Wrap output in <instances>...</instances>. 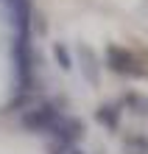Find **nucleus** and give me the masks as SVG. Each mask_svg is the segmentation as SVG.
<instances>
[{
  "label": "nucleus",
  "mask_w": 148,
  "mask_h": 154,
  "mask_svg": "<svg viewBox=\"0 0 148 154\" xmlns=\"http://www.w3.org/2000/svg\"><path fill=\"white\" fill-rule=\"evenodd\" d=\"M126 154H148V137H140V134H128L123 140Z\"/></svg>",
  "instance_id": "obj_6"
},
{
  "label": "nucleus",
  "mask_w": 148,
  "mask_h": 154,
  "mask_svg": "<svg viewBox=\"0 0 148 154\" xmlns=\"http://www.w3.org/2000/svg\"><path fill=\"white\" fill-rule=\"evenodd\" d=\"M95 121L104 123L106 129H117V123H120V106H112V104L101 106V109L95 112Z\"/></svg>",
  "instance_id": "obj_5"
},
{
  "label": "nucleus",
  "mask_w": 148,
  "mask_h": 154,
  "mask_svg": "<svg viewBox=\"0 0 148 154\" xmlns=\"http://www.w3.org/2000/svg\"><path fill=\"white\" fill-rule=\"evenodd\" d=\"M59 154H81L78 149H59Z\"/></svg>",
  "instance_id": "obj_8"
},
{
  "label": "nucleus",
  "mask_w": 148,
  "mask_h": 154,
  "mask_svg": "<svg viewBox=\"0 0 148 154\" xmlns=\"http://www.w3.org/2000/svg\"><path fill=\"white\" fill-rule=\"evenodd\" d=\"M53 56H56V62L62 65V70H70L73 67V59H70V53H67V48H64L62 42L53 45Z\"/></svg>",
  "instance_id": "obj_7"
},
{
  "label": "nucleus",
  "mask_w": 148,
  "mask_h": 154,
  "mask_svg": "<svg viewBox=\"0 0 148 154\" xmlns=\"http://www.w3.org/2000/svg\"><path fill=\"white\" fill-rule=\"evenodd\" d=\"M50 137H56L62 149H76V143L84 137V123H81L78 118H64L62 115L59 123L53 126Z\"/></svg>",
  "instance_id": "obj_3"
},
{
  "label": "nucleus",
  "mask_w": 148,
  "mask_h": 154,
  "mask_svg": "<svg viewBox=\"0 0 148 154\" xmlns=\"http://www.w3.org/2000/svg\"><path fill=\"white\" fill-rule=\"evenodd\" d=\"M106 65H109V70H115L120 76H143L140 59H137L131 51L117 48V45H109L106 48Z\"/></svg>",
  "instance_id": "obj_2"
},
{
  "label": "nucleus",
  "mask_w": 148,
  "mask_h": 154,
  "mask_svg": "<svg viewBox=\"0 0 148 154\" xmlns=\"http://www.w3.org/2000/svg\"><path fill=\"white\" fill-rule=\"evenodd\" d=\"M59 118H62V112H59L53 104H42V106H36V109H28V112L20 118V123H23L28 132L50 134V132H53V126L59 123Z\"/></svg>",
  "instance_id": "obj_1"
},
{
  "label": "nucleus",
  "mask_w": 148,
  "mask_h": 154,
  "mask_svg": "<svg viewBox=\"0 0 148 154\" xmlns=\"http://www.w3.org/2000/svg\"><path fill=\"white\" fill-rule=\"evenodd\" d=\"M76 56H78V70L84 73L87 81H98V62H95V53H92L87 45H76Z\"/></svg>",
  "instance_id": "obj_4"
}]
</instances>
